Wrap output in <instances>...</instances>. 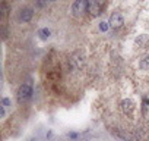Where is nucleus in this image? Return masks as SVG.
Segmentation results:
<instances>
[{
    "label": "nucleus",
    "instance_id": "obj_11",
    "mask_svg": "<svg viewBox=\"0 0 149 141\" xmlns=\"http://www.w3.org/2000/svg\"><path fill=\"white\" fill-rule=\"evenodd\" d=\"M108 28H110V22H107V21H102V22H100V31H102V32H107V31H108Z\"/></svg>",
    "mask_w": 149,
    "mask_h": 141
},
{
    "label": "nucleus",
    "instance_id": "obj_14",
    "mask_svg": "<svg viewBox=\"0 0 149 141\" xmlns=\"http://www.w3.org/2000/svg\"><path fill=\"white\" fill-rule=\"evenodd\" d=\"M45 5H47V0H37V8H41L42 9Z\"/></svg>",
    "mask_w": 149,
    "mask_h": 141
},
{
    "label": "nucleus",
    "instance_id": "obj_9",
    "mask_svg": "<svg viewBox=\"0 0 149 141\" xmlns=\"http://www.w3.org/2000/svg\"><path fill=\"white\" fill-rule=\"evenodd\" d=\"M50 35H51V31H50L48 28H41V30L38 31V37H40V40H47Z\"/></svg>",
    "mask_w": 149,
    "mask_h": 141
},
{
    "label": "nucleus",
    "instance_id": "obj_16",
    "mask_svg": "<svg viewBox=\"0 0 149 141\" xmlns=\"http://www.w3.org/2000/svg\"><path fill=\"white\" fill-rule=\"evenodd\" d=\"M2 38L6 40V30H5V27H2Z\"/></svg>",
    "mask_w": 149,
    "mask_h": 141
},
{
    "label": "nucleus",
    "instance_id": "obj_1",
    "mask_svg": "<svg viewBox=\"0 0 149 141\" xmlns=\"http://www.w3.org/2000/svg\"><path fill=\"white\" fill-rule=\"evenodd\" d=\"M32 85L31 84H22L18 91H16V100L19 104H25L26 102H29L32 99Z\"/></svg>",
    "mask_w": 149,
    "mask_h": 141
},
{
    "label": "nucleus",
    "instance_id": "obj_15",
    "mask_svg": "<svg viewBox=\"0 0 149 141\" xmlns=\"http://www.w3.org/2000/svg\"><path fill=\"white\" fill-rule=\"evenodd\" d=\"M5 115H6V107L5 106H0V116L5 118Z\"/></svg>",
    "mask_w": 149,
    "mask_h": 141
},
{
    "label": "nucleus",
    "instance_id": "obj_17",
    "mask_svg": "<svg viewBox=\"0 0 149 141\" xmlns=\"http://www.w3.org/2000/svg\"><path fill=\"white\" fill-rule=\"evenodd\" d=\"M31 141H37V140H31Z\"/></svg>",
    "mask_w": 149,
    "mask_h": 141
},
{
    "label": "nucleus",
    "instance_id": "obj_6",
    "mask_svg": "<svg viewBox=\"0 0 149 141\" xmlns=\"http://www.w3.org/2000/svg\"><path fill=\"white\" fill-rule=\"evenodd\" d=\"M34 16V9L32 8H24L19 12V21L22 22H29Z\"/></svg>",
    "mask_w": 149,
    "mask_h": 141
},
{
    "label": "nucleus",
    "instance_id": "obj_2",
    "mask_svg": "<svg viewBox=\"0 0 149 141\" xmlns=\"http://www.w3.org/2000/svg\"><path fill=\"white\" fill-rule=\"evenodd\" d=\"M88 5H89V0H74L72 5V13L76 18L82 16L85 12H88Z\"/></svg>",
    "mask_w": 149,
    "mask_h": 141
},
{
    "label": "nucleus",
    "instance_id": "obj_8",
    "mask_svg": "<svg viewBox=\"0 0 149 141\" xmlns=\"http://www.w3.org/2000/svg\"><path fill=\"white\" fill-rule=\"evenodd\" d=\"M8 15H9V5L3 0V2L0 3V16H2V19H5Z\"/></svg>",
    "mask_w": 149,
    "mask_h": 141
},
{
    "label": "nucleus",
    "instance_id": "obj_10",
    "mask_svg": "<svg viewBox=\"0 0 149 141\" xmlns=\"http://www.w3.org/2000/svg\"><path fill=\"white\" fill-rule=\"evenodd\" d=\"M139 66H140V69L148 70V69H149V56H146L145 59H142L140 63H139Z\"/></svg>",
    "mask_w": 149,
    "mask_h": 141
},
{
    "label": "nucleus",
    "instance_id": "obj_3",
    "mask_svg": "<svg viewBox=\"0 0 149 141\" xmlns=\"http://www.w3.org/2000/svg\"><path fill=\"white\" fill-rule=\"evenodd\" d=\"M110 27L111 28H114V30H117V28H120L123 24H124V19H123V15L120 13V12H113L111 13V16H110Z\"/></svg>",
    "mask_w": 149,
    "mask_h": 141
},
{
    "label": "nucleus",
    "instance_id": "obj_13",
    "mask_svg": "<svg viewBox=\"0 0 149 141\" xmlns=\"http://www.w3.org/2000/svg\"><path fill=\"white\" fill-rule=\"evenodd\" d=\"M67 137H69L70 140H78V138H79V134H78V132H69Z\"/></svg>",
    "mask_w": 149,
    "mask_h": 141
},
{
    "label": "nucleus",
    "instance_id": "obj_4",
    "mask_svg": "<svg viewBox=\"0 0 149 141\" xmlns=\"http://www.w3.org/2000/svg\"><path fill=\"white\" fill-rule=\"evenodd\" d=\"M88 12H89V15L94 16V18H97V16H100V15L102 13V8H101V5H100L98 0H89Z\"/></svg>",
    "mask_w": 149,
    "mask_h": 141
},
{
    "label": "nucleus",
    "instance_id": "obj_18",
    "mask_svg": "<svg viewBox=\"0 0 149 141\" xmlns=\"http://www.w3.org/2000/svg\"><path fill=\"white\" fill-rule=\"evenodd\" d=\"M50 2H54V0H50Z\"/></svg>",
    "mask_w": 149,
    "mask_h": 141
},
{
    "label": "nucleus",
    "instance_id": "obj_7",
    "mask_svg": "<svg viewBox=\"0 0 149 141\" xmlns=\"http://www.w3.org/2000/svg\"><path fill=\"white\" fill-rule=\"evenodd\" d=\"M136 44H139L140 47H148L149 46V35H139L136 38Z\"/></svg>",
    "mask_w": 149,
    "mask_h": 141
},
{
    "label": "nucleus",
    "instance_id": "obj_12",
    "mask_svg": "<svg viewBox=\"0 0 149 141\" xmlns=\"http://www.w3.org/2000/svg\"><path fill=\"white\" fill-rule=\"evenodd\" d=\"M2 106H5V107H10V106H12L10 99H9V97H3V99H2Z\"/></svg>",
    "mask_w": 149,
    "mask_h": 141
},
{
    "label": "nucleus",
    "instance_id": "obj_5",
    "mask_svg": "<svg viewBox=\"0 0 149 141\" xmlns=\"http://www.w3.org/2000/svg\"><path fill=\"white\" fill-rule=\"evenodd\" d=\"M120 107H121V112L124 113V115H132L133 112H134V102L133 100H130V99H124L123 102H121V104H120Z\"/></svg>",
    "mask_w": 149,
    "mask_h": 141
}]
</instances>
